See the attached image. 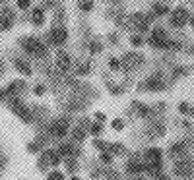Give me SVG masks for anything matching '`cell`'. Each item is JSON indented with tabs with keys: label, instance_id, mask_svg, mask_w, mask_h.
<instances>
[{
	"label": "cell",
	"instance_id": "obj_6",
	"mask_svg": "<svg viewBox=\"0 0 194 180\" xmlns=\"http://www.w3.org/2000/svg\"><path fill=\"white\" fill-rule=\"evenodd\" d=\"M12 27V16H10V12L6 10V12H2L0 14V29H10Z\"/></svg>",
	"mask_w": 194,
	"mask_h": 180
},
{
	"label": "cell",
	"instance_id": "obj_29",
	"mask_svg": "<svg viewBox=\"0 0 194 180\" xmlns=\"http://www.w3.org/2000/svg\"><path fill=\"white\" fill-rule=\"evenodd\" d=\"M101 161H103V163H111V155H107V153H103V155H101Z\"/></svg>",
	"mask_w": 194,
	"mask_h": 180
},
{
	"label": "cell",
	"instance_id": "obj_22",
	"mask_svg": "<svg viewBox=\"0 0 194 180\" xmlns=\"http://www.w3.org/2000/svg\"><path fill=\"white\" fill-rule=\"evenodd\" d=\"M113 128H115V130H122V128H124L122 120H118V118H117V120H115V122H113Z\"/></svg>",
	"mask_w": 194,
	"mask_h": 180
},
{
	"label": "cell",
	"instance_id": "obj_1",
	"mask_svg": "<svg viewBox=\"0 0 194 180\" xmlns=\"http://www.w3.org/2000/svg\"><path fill=\"white\" fill-rule=\"evenodd\" d=\"M22 47L27 52H37V54H43L45 52V47L41 45L37 39H33V37H25V39L22 41Z\"/></svg>",
	"mask_w": 194,
	"mask_h": 180
},
{
	"label": "cell",
	"instance_id": "obj_27",
	"mask_svg": "<svg viewBox=\"0 0 194 180\" xmlns=\"http://www.w3.org/2000/svg\"><path fill=\"white\" fill-rule=\"evenodd\" d=\"M45 93V87L43 85H37V87H35V95H43Z\"/></svg>",
	"mask_w": 194,
	"mask_h": 180
},
{
	"label": "cell",
	"instance_id": "obj_39",
	"mask_svg": "<svg viewBox=\"0 0 194 180\" xmlns=\"http://www.w3.org/2000/svg\"><path fill=\"white\" fill-rule=\"evenodd\" d=\"M192 114H194V110H192Z\"/></svg>",
	"mask_w": 194,
	"mask_h": 180
},
{
	"label": "cell",
	"instance_id": "obj_25",
	"mask_svg": "<svg viewBox=\"0 0 194 180\" xmlns=\"http://www.w3.org/2000/svg\"><path fill=\"white\" fill-rule=\"evenodd\" d=\"M179 110H181V112H188L190 109H188V105H186V103H181V105H179Z\"/></svg>",
	"mask_w": 194,
	"mask_h": 180
},
{
	"label": "cell",
	"instance_id": "obj_10",
	"mask_svg": "<svg viewBox=\"0 0 194 180\" xmlns=\"http://www.w3.org/2000/svg\"><path fill=\"white\" fill-rule=\"evenodd\" d=\"M43 19H45L43 10H41V8H35V10H33V23H35V25H41V23H43Z\"/></svg>",
	"mask_w": 194,
	"mask_h": 180
},
{
	"label": "cell",
	"instance_id": "obj_32",
	"mask_svg": "<svg viewBox=\"0 0 194 180\" xmlns=\"http://www.w3.org/2000/svg\"><path fill=\"white\" fill-rule=\"evenodd\" d=\"M190 23H192V27H194V16H192V18H190Z\"/></svg>",
	"mask_w": 194,
	"mask_h": 180
},
{
	"label": "cell",
	"instance_id": "obj_37",
	"mask_svg": "<svg viewBox=\"0 0 194 180\" xmlns=\"http://www.w3.org/2000/svg\"><path fill=\"white\" fill-rule=\"evenodd\" d=\"M0 2H4V0H0Z\"/></svg>",
	"mask_w": 194,
	"mask_h": 180
},
{
	"label": "cell",
	"instance_id": "obj_19",
	"mask_svg": "<svg viewBox=\"0 0 194 180\" xmlns=\"http://www.w3.org/2000/svg\"><path fill=\"white\" fill-rule=\"evenodd\" d=\"M72 153H74V151H72V147L70 145H60V155H72Z\"/></svg>",
	"mask_w": 194,
	"mask_h": 180
},
{
	"label": "cell",
	"instance_id": "obj_3",
	"mask_svg": "<svg viewBox=\"0 0 194 180\" xmlns=\"http://www.w3.org/2000/svg\"><path fill=\"white\" fill-rule=\"evenodd\" d=\"M12 109H14V112H18L19 116H22V118L25 120V122H31V120H33V116H31V112H29V110L23 107L22 103H12Z\"/></svg>",
	"mask_w": 194,
	"mask_h": 180
},
{
	"label": "cell",
	"instance_id": "obj_9",
	"mask_svg": "<svg viewBox=\"0 0 194 180\" xmlns=\"http://www.w3.org/2000/svg\"><path fill=\"white\" fill-rule=\"evenodd\" d=\"M14 66L18 68V70L22 72V74H31V66H29V64H25L22 58H16V60H14Z\"/></svg>",
	"mask_w": 194,
	"mask_h": 180
},
{
	"label": "cell",
	"instance_id": "obj_2",
	"mask_svg": "<svg viewBox=\"0 0 194 180\" xmlns=\"http://www.w3.org/2000/svg\"><path fill=\"white\" fill-rule=\"evenodd\" d=\"M186 19H188V12L185 8H177L175 12L171 14V23L175 25V27H182V25L186 23Z\"/></svg>",
	"mask_w": 194,
	"mask_h": 180
},
{
	"label": "cell",
	"instance_id": "obj_34",
	"mask_svg": "<svg viewBox=\"0 0 194 180\" xmlns=\"http://www.w3.org/2000/svg\"><path fill=\"white\" fill-rule=\"evenodd\" d=\"M111 2H120V0H111Z\"/></svg>",
	"mask_w": 194,
	"mask_h": 180
},
{
	"label": "cell",
	"instance_id": "obj_14",
	"mask_svg": "<svg viewBox=\"0 0 194 180\" xmlns=\"http://www.w3.org/2000/svg\"><path fill=\"white\" fill-rule=\"evenodd\" d=\"M47 157H49V161L52 163V165H58V161H60V157L56 155V151H47Z\"/></svg>",
	"mask_w": 194,
	"mask_h": 180
},
{
	"label": "cell",
	"instance_id": "obj_12",
	"mask_svg": "<svg viewBox=\"0 0 194 180\" xmlns=\"http://www.w3.org/2000/svg\"><path fill=\"white\" fill-rule=\"evenodd\" d=\"M148 159H151V161H159V157H161V151L159 149H148Z\"/></svg>",
	"mask_w": 194,
	"mask_h": 180
},
{
	"label": "cell",
	"instance_id": "obj_18",
	"mask_svg": "<svg viewBox=\"0 0 194 180\" xmlns=\"http://www.w3.org/2000/svg\"><path fill=\"white\" fill-rule=\"evenodd\" d=\"M49 180H64V174H62L60 171H55L49 174Z\"/></svg>",
	"mask_w": 194,
	"mask_h": 180
},
{
	"label": "cell",
	"instance_id": "obj_13",
	"mask_svg": "<svg viewBox=\"0 0 194 180\" xmlns=\"http://www.w3.org/2000/svg\"><path fill=\"white\" fill-rule=\"evenodd\" d=\"M167 12H169V8H167V6H161V4H155V6H153V14L155 16H163Z\"/></svg>",
	"mask_w": 194,
	"mask_h": 180
},
{
	"label": "cell",
	"instance_id": "obj_17",
	"mask_svg": "<svg viewBox=\"0 0 194 180\" xmlns=\"http://www.w3.org/2000/svg\"><path fill=\"white\" fill-rule=\"evenodd\" d=\"M128 171H130V172H142L144 167L138 165V163H130V165H128Z\"/></svg>",
	"mask_w": 194,
	"mask_h": 180
},
{
	"label": "cell",
	"instance_id": "obj_20",
	"mask_svg": "<svg viewBox=\"0 0 194 180\" xmlns=\"http://www.w3.org/2000/svg\"><path fill=\"white\" fill-rule=\"evenodd\" d=\"M80 8L83 10V12H90V10L93 8V2H80Z\"/></svg>",
	"mask_w": 194,
	"mask_h": 180
},
{
	"label": "cell",
	"instance_id": "obj_28",
	"mask_svg": "<svg viewBox=\"0 0 194 180\" xmlns=\"http://www.w3.org/2000/svg\"><path fill=\"white\" fill-rule=\"evenodd\" d=\"M91 132H93V134H99V132H101V126H99V124H93V126H91Z\"/></svg>",
	"mask_w": 194,
	"mask_h": 180
},
{
	"label": "cell",
	"instance_id": "obj_15",
	"mask_svg": "<svg viewBox=\"0 0 194 180\" xmlns=\"http://www.w3.org/2000/svg\"><path fill=\"white\" fill-rule=\"evenodd\" d=\"M163 126H157V128H155V126H153V128H150V136L151 137H155V136H161V134H163Z\"/></svg>",
	"mask_w": 194,
	"mask_h": 180
},
{
	"label": "cell",
	"instance_id": "obj_33",
	"mask_svg": "<svg viewBox=\"0 0 194 180\" xmlns=\"http://www.w3.org/2000/svg\"><path fill=\"white\" fill-rule=\"evenodd\" d=\"M159 180H169V178H165V176H161V178H159Z\"/></svg>",
	"mask_w": 194,
	"mask_h": 180
},
{
	"label": "cell",
	"instance_id": "obj_23",
	"mask_svg": "<svg viewBox=\"0 0 194 180\" xmlns=\"http://www.w3.org/2000/svg\"><path fill=\"white\" fill-rule=\"evenodd\" d=\"M18 8H22V10L29 8V0H18Z\"/></svg>",
	"mask_w": 194,
	"mask_h": 180
},
{
	"label": "cell",
	"instance_id": "obj_21",
	"mask_svg": "<svg viewBox=\"0 0 194 180\" xmlns=\"http://www.w3.org/2000/svg\"><path fill=\"white\" fill-rule=\"evenodd\" d=\"M74 140H78V141L83 140V130H82V128H80V130H78V128L74 130Z\"/></svg>",
	"mask_w": 194,
	"mask_h": 180
},
{
	"label": "cell",
	"instance_id": "obj_11",
	"mask_svg": "<svg viewBox=\"0 0 194 180\" xmlns=\"http://www.w3.org/2000/svg\"><path fill=\"white\" fill-rule=\"evenodd\" d=\"M128 60L124 62V64H128V66H136L138 62H142V56H138V54H126Z\"/></svg>",
	"mask_w": 194,
	"mask_h": 180
},
{
	"label": "cell",
	"instance_id": "obj_30",
	"mask_svg": "<svg viewBox=\"0 0 194 180\" xmlns=\"http://www.w3.org/2000/svg\"><path fill=\"white\" fill-rule=\"evenodd\" d=\"M90 49H91V52H93V50L97 52L99 49H101V47H99V43H91V47H90Z\"/></svg>",
	"mask_w": 194,
	"mask_h": 180
},
{
	"label": "cell",
	"instance_id": "obj_36",
	"mask_svg": "<svg viewBox=\"0 0 194 180\" xmlns=\"http://www.w3.org/2000/svg\"><path fill=\"white\" fill-rule=\"evenodd\" d=\"M138 180H144V178H138Z\"/></svg>",
	"mask_w": 194,
	"mask_h": 180
},
{
	"label": "cell",
	"instance_id": "obj_8",
	"mask_svg": "<svg viewBox=\"0 0 194 180\" xmlns=\"http://www.w3.org/2000/svg\"><path fill=\"white\" fill-rule=\"evenodd\" d=\"M163 87V81H161V76H151L148 79V89L155 91V89H161Z\"/></svg>",
	"mask_w": 194,
	"mask_h": 180
},
{
	"label": "cell",
	"instance_id": "obj_26",
	"mask_svg": "<svg viewBox=\"0 0 194 180\" xmlns=\"http://www.w3.org/2000/svg\"><path fill=\"white\" fill-rule=\"evenodd\" d=\"M109 64H111V68H115V70H117V68L120 66V64H118V60H117V58H111V62H109Z\"/></svg>",
	"mask_w": 194,
	"mask_h": 180
},
{
	"label": "cell",
	"instance_id": "obj_16",
	"mask_svg": "<svg viewBox=\"0 0 194 180\" xmlns=\"http://www.w3.org/2000/svg\"><path fill=\"white\" fill-rule=\"evenodd\" d=\"M22 87H23V81H14L12 85L8 87V93H16L18 89H22Z\"/></svg>",
	"mask_w": 194,
	"mask_h": 180
},
{
	"label": "cell",
	"instance_id": "obj_35",
	"mask_svg": "<svg viewBox=\"0 0 194 180\" xmlns=\"http://www.w3.org/2000/svg\"><path fill=\"white\" fill-rule=\"evenodd\" d=\"M72 180H80V178H72Z\"/></svg>",
	"mask_w": 194,
	"mask_h": 180
},
{
	"label": "cell",
	"instance_id": "obj_24",
	"mask_svg": "<svg viewBox=\"0 0 194 180\" xmlns=\"http://www.w3.org/2000/svg\"><path fill=\"white\" fill-rule=\"evenodd\" d=\"M132 45L140 47V45H142V37H132Z\"/></svg>",
	"mask_w": 194,
	"mask_h": 180
},
{
	"label": "cell",
	"instance_id": "obj_4",
	"mask_svg": "<svg viewBox=\"0 0 194 180\" xmlns=\"http://www.w3.org/2000/svg\"><path fill=\"white\" fill-rule=\"evenodd\" d=\"M52 136H58V137H62L68 132V122L66 120H56L55 122V126H52Z\"/></svg>",
	"mask_w": 194,
	"mask_h": 180
},
{
	"label": "cell",
	"instance_id": "obj_38",
	"mask_svg": "<svg viewBox=\"0 0 194 180\" xmlns=\"http://www.w3.org/2000/svg\"><path fill=\"white\" fill-rule=\"evenodd\" d=\"M0 167H2V163H0Z\"/></svg>",
	"mask_w": 194,
	"mask_h": 180
},
{
	"label": "cell",
	"instance_id": "obj_7",
	"mask_svg": "<svg viewBox=\"0 0 194 180\" xmlns=\"http://www.w3.org/2000/svg\"><path fill=\"white\" fill-rule=\"evenodd\" d=\"M56 66H58L60 70H68V66H70V56L64 54V52H60V54L56 56Z\"/></svg>",
	"mask_w": 194,
	"mask_h": 180
},
{
	"label": "cell",
	"instance_id": "obj_31",
	"mask_svg": "<svg viewBox=\"0 0 194 180\" xmlns=\"http://www.w3.org/2000/svg\"><path fill=\"white\" fill-rule=\"evenodd\" d=\"M4 97V89H0V99H2Z\"/></svg>",
	"mask_w": 194,
	"mask_h": 180
},
{
	"label": "cell",
	"instance_id": "obj_5",
	"mask_svg": "<svg viewBox=\"0 0 194 180\" xmlns=\"http://www.w3.org/2000/svg\"><path fill=\"white\" fill-rule=\"evenodd\" d=\"M51 37H52V41H55L56 45H62L66 41L68 33H66V29H62V27H55V29H52V33H51Z\"/></svg>",
	"mask_w": 194,
	"mask_h": 180
}]
</instances>
